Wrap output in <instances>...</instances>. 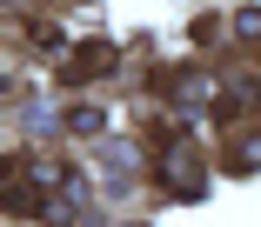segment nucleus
Wrapping results in <instances>:
<instances>
[{
    "instance_id": "obj_1",
    "label": "nucleus",
    "mask_w": 261,
    "mask_h": 227,
    "mask_svg": "<svg viewBox=\"0 0 261 227\" xmlns=\"http://www.w3.org/2000/svg\"><path fill=\"white\" fill-rule=\"evenodd\" d=\"M161 181L181 194V201H194V194H207V174H201V167H194V154L188 147H174L168 160H161Z\"/></svg>"
},
{
    "instance_id": "obj_2",
    "label": "nucleus",
    "mask_w": 261,
    "mask_h": 227,
    "mask_svg": "<svg viewBox=\"0 0 261 227\" xmlns=\"http://www.w3.org/2000/svg\"><path fill=\"white\" fill-rule=\"evenodd\" d=\"M94 67H108V47H100V40H94L87 53H74V67H67V74L81 80V74H94Z\"/></svg>"
},
{
    "instance_id": "obj_3",
    "label": "nucleus",
    "mask_w": 261,
    "mask_h": 227,
    "mask_svg": "<svg viewBox=\"0 0 261 227\" xmlns=\"http://www.w3.org/2000/svg\"><path fill=\"white\" fill-rule=\"evenodd\" d=\"M74 134H100V107H74Z\"/></svg>"
},
{
    "instance_id": "obj_4",
    "label": "nucleus",
    "mask_w": 261,
    "mask_h": 227,
    "mask_svg": "<svg viewBox=\"0 0 261 227\" xmlns=\"http://www.w3.org/2000/svg\"><path fill=\"white\" fill-rule=\"evenodd\" d=\"M234 27H241V34H248V40H261V7H248V14H241V20H234Z\"/></svg>"
}]
</instances>
